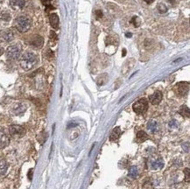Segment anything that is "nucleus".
Returning a JSON list of instances; mask_svg holds the SVG:
<instances>
[{
	"label": "nucleus",
	"instance_id": "1",
	"mask_svg": "<svg viewBox=\"0 0 190 189\" xmlns=\"http://www.w3.org/2000/svg\"><path fill=\"white\" fill-rule=\"evenodd\" d=\"M38 63V58L35 54L32 52H26L20 60V66L21 68L26 70H31Z\"/></svg>",
	"mask_w": 190,
	"mask_h": 189
},
{
	"label": "nucleus",
	"instance_id": "2",
	"mask_svg": "<svg viewBox=\"0 0 190 189\" xmlns=\"http://www.w3.org/2000/svg\"><path fill=\"white\" fill-rule=\"evenodd\" d=\"M14 26L17 30L20 32H27L31 27V19L26 16H19L16 19L14 22Z\"/></svg>",
	"mask_w": 190,
	"mask_h": 189
},
{
	"label": "nucleus",
	"instance_id": "3",
	"mask_svg": "<svg viewBox=\"0 0 190 189\" xmlns=\"http://www.w3.org/2000/svg\"><path fill=\"white\" fill-rule=\"evenodd\" d=\"M134 112L137 114H144L148 110V102L146 98H141L134 103L132 105Z\"/></svg>",
	"mask_w": 190,
	"mask_h": 189
},
{
	"label": "nucleus",
	"instance_id": "4",
	"mask_svg": "<svg viewBox=\"0 0 190 189\" xmlns=\"http://www.w3.org/2000/svg\"><path fill=\"white\" fill-rule=\"evenodd\" d=\"M21 54V48L19 45H12L8 46L6 50V55L11 60H17L19 58Z\"/></svg>",
	"mask_w": 190,
	"mask_h": 189
},
{
	"label": "nucleus",
	"instance_id": "5",
	"mask_svg": "<svg viewBox=\"0 0 190 189\" xmlns=\"http://www.w3.org/2000/svg\"><path fill=\"white\" fill-rule=\"evenodd\" d=\"M189 90V83L188 82H185V81H181L179 82L175 85L174 87V91L176 92L177 94L180 97H184L187 94Z\"/></svg>",
	"mask_w": 190,
	"mask_h": 189
},
{
	"label": "nucleus",
	"instance_id": "6",
	"mask_svg": "<svg viewBox=\"0 0 190 189\" xmlns=\"http://www.w3.org/2000/svg\"><path fill=\"white\" fill-rule=\"evenodd\" d=\"M9 132H10L11 136H12L14 137H21L25 135L26 130L20 125H12L9 128Z\"/></svg>",
	"mask_w": 190,
	"mask_h": 189
},
{
	"label": "nucleus",
	"instance_id": "7",
	"mask_svg": "<svg viewBox=\"0 0 190 189\" xmlns=\"http://www.w3.org/2000/svg\"><path fill=\"white\" fill-rule=\"evenodd\" d=\"M0 39L5 42H11L14 39V34L12 30L6 29L0 32Z\"/></svg>",
	"mask_w": 190,
	"mask_h": 189
},
{
	"label": "nucleus",
	"instance_id": "8",
	"mask_svg": "<svg viewBox=\"0 0 190 189\" xmlns=\"http://www.w3.org/2000/svg\"><path fill=\"white\" fill-rule=\"evenodd\" d=\"M9 137L4 130H0V148H6L9 145Z\"/></svg>",
	"mask_w": 190,
	"mask_h": 189
},
{
	"label": "nucleus",
	"instance_id": "9",
	"mask_svg": "<svg viewBox=\"0 0 190 189\" xmlns=\"http://www.w3.org/2000/svg\"><path fill=\"white\" fill-rule=\"evenodd\" d=\"M162 93L160 91H156L155 93H153L152 96H150L149 99H150V102L153 105H157L159 104L161 100H162Z\"/></svg>",
	"mask_w": 190,
	"mask_h": 189
},
{
	"label": "nucleus",
	"instance_id": "10",
	"mask_svg": "<svg viewBox=\"0 0 190 189\" xmlns=\"http://www.w3.org/2000/svg\"><path fill=\"white\" fill-rule=\"evenodd\" d=\"M44 43V39L41 36H34L33 39L31 40V45L34 47H37V48H40V47L43 46Z\"/></svg>",
	"mask_w": 190,
	"mask_h": 189
},
{
	"label": "nucleus",
	"instance_id": "11",
	"mask_svg": "<svg viewBox=\"0 0 190 189\" xmlns=\"http://www.w3.org/2000/svg\"><path fill=\"white\" fill-rule=\"evenodd\" d=\"M121 134H122V131H121L120 127H116V128H114V129L112 130L111 133L110 140H111V142L117 141V140L119 138V137L121 136Z\"/></svg>",
	"mask_w": 190,
	"mask_h": 189
},
{
	"label": "nucleus",
	"instance_id": "12",
	"mask_svg": "<svg viewBox=\"0 0 190 189\" xmlns=\"http://www.w3.org/2000/svg\"><path fill=\"white\" fill-rule=\"evenodd\" d=\"M10 6L13 9H22L25 6V0H10Z\"/></svg>",
	"mask_w": 190,
	"mask_h": 189
},
{
	"label": "nucleus",
	"instance_id": "13",
	"mask_svg": "<svg viewBox=\"0 0 190 189\" xmlns=\"http://www.w3.org/2000/svg\"><path fill=\"white\" fill-rule=\"evenodd\" d=\"M26 106L25 104H23V103H18V104H16V105L13 107L12 111H13V113H14L15 115H21V114H23V113L26 111Z\"/></svg>",
	"mask_w": 190,
	"mask_h": 189
},
{
	"label": "nucleus",
	"instance_id": "14",
	"mask_svg": "<svg viewBox=\"0 0 190 189\" xmlns=\"http://www.w3.org/2000/svg\"><path fill=\"white\" fill-rule=\"evenodd\" d=\"M147 129H148L151 132H153V133L157 132L158 130H159L158 122H157L156 120H154V119L150 120V121L148 122V123H147Z\"/></svg>",
	"mask_w": 190,
	"mask_h": 189
},
{
	"label": "nucleus",
	"instance_id": "15",
	"mask_svg": "<svg viewBox=\"0 0 190 189\" xmlns=\"http://www.w3.org/2000/svg\"><path fill=\"white\" fill-rule=\"evenodd\" d=\"M49 21H50V25L57 29L58 26H59V17L56 13H52L50 16H49Z\"/></svg>",
	"mask_w": 190,
	"mask_h": 189
},
{
	"label": "nucleus",
	"instance_id": "16",
	"mask_svg": "<svg viewBox=\"0 0 190 189\" xmlns=\"http://www.w3.org/2000/svg\"><path fill=\"white\" fill-rule=\"evenodd\" d=\"M163 166H164V161L162 159H158L151 163V168L153 170L161 169V168H163Z\"/></svg>",
	"mask_w": 190,
	"mask_h": 189
},
{
	"label": "nucleus",
	"instance_id": "17",
	"mask_svg": "<svg viewBox=\"0 0 190 189\" xmlns=\"http://www.w3.org/2000/svg\"><path fill=\"white\" fill-rule=\"evenodd\" d=\"M179 113L183 117H187L188 118L190 117V111H189V108L186 105H182L180 110H179Z\"/></svg>",
	"mask_w": 190,
	"mask_h": 189
},
{
	"label": "nucleus",
	"instance_id": "18",
	"mask_svg": "<svg viewBox=\"0 0 190 189\" xmlns=\"http://www.w3.org/2000/svg\"><path fill=\"white\" fill-rule=\"evenodd\" d=\"M147 139H149V136L145 131L140 130L137 133V140L138 142H144Z\"/></svg>",
	"mask_w": 190,
	"mask_h": 189
},
{
	"label": "nucleus",
	"instance_id": "19",
	"mask_svg": "<svg viewBox=\"0 0 190 189\" xmlns=\"http://www.w3.org/2000/svg\"><path fill=\"white\" fill-rule=\"evenodd\" d=\"M8 169L7 162L5 159H0V175H5Z\"/></svg>",
	"mask_w": 190,
	"mask_h": 189
},
{
	"label": "nucleus",
	"instance_id": "20",
	"mask_svg": "<svg viewBox=\"0 0 190 189\" xmlns=\"http://www.w3.org/2000/svg\"><path fill=\"white\" fill-rule=\"evenodd\" d=\"M138 175V170L137 168V166H131L129 169V176L132 179H136Z\"/></svg>",
	"mask_w": 190,
	"mask_h": 189
},
{
	"label": "nucleus",
	"instance_id": "21",
	"mask_svg": "<svg viewBox=\"0 0 190 189\" xmlns=\"http://www.w3.org/2000/svg\"><path fill=\"white\" fill-rule=\"evenodd\" d=\"M158 11L160 12V13H165L167 12V7L164 5V4H160L158 6Z\"/></svg>",
	"mask_w": 190,
	"mask_h": 189
},
{
	"label": "nucleus",
	"instance_id": "22",
	"mask_svg": "<svg viewBox=\"0 0 190 189\" xmlns=\"http://www.w3.org/2000/svg\"><path fill=\"white\" fill-rule=\"evenodd\" d=\"M1 19H2V20H4V21H10V19H11V15H10L8 12H3V13L1 14Z\"/></svg>",
	"mask_w": 190,
	"mask_h": 189
},
{
	"label": "nucleus",
	"instance_id": "23",
	"mask_svg": "<svg viewBox=\"0 0 190 189\" xmlns=\"http://www.w3.org/2000/svg\"><path fill=\"white\" fill-rule=\"evenodd\" d=\"M178 126H179V123L176 120L173 119L172 121H170V123H169V127L170 128H177Z\"/></svg>",
	"mask_w": 190,
	"mask_h": 189
},
{
	"label": "nucleus",
	"instance_id": "24",
	"mask_svg": "<svg viewBox=\"0 0 190 189\" xmlns=\"http://www.w3.org/2000/svg\"><path fill=\"white\" fill-rule=\"evenodd\" d=\"M49 38H50V39L53 40V41H56V40H57V35H56V33H55L54 31H51V32H50Z\"/></svg>",
	"mask_w": 190,
	"mask_h": 189
},
{
	"label": "nucleus",
	"instance_id": "25",
	"mask_svg": "<svg viewBox=\"0 0 190 189\" xmlns=\"http://www.w3.org/2000/svg\"><path fill=\"white\" fill-rule=\"evenodd\" d=\"M41 2H42V4L45 6H46V7H49L51 5H50V3H51V0H41ZM51 7V6H50Z\"/></svg>",
	"mask_w": 190,
	"mask_h": 189
},
{
	"label": "nucleus",
	"instance_id": "26",
	"mask_svg": "<svg viewBox=\"0 0 190 189\" xmlns=\"http://www.w3.org/2000/svg\"><path fill=\"white\" fill-rule=\"evenodd\" d=\"M96 16H97V19H102V17H103V12H102V11H97L96 12Z\"/></svg>",
	"mask_w": 190,
	"mask_h": 189
},
{
	"label": "nucleus",
	"instance_id": "27",
	"mask_svg": "<svg viewBox=\"0 0 190 189\" xmlns=\"http://www.w3.org/2000/svg\"><path fill=\"white\" fill-rule=\"evenodd\" d=\"M137 19H138V18L135 16V17H133V18H132V19H131V23H132V24H133V25H134L136 27H137V26H139V25L137 23Z\"/></svg>",
	"mask_w": 190,
	"mask_h": 189
},
{
	"label": "nucleus",
	"instance_id": "28",
	"mask_svg": "<svg viewBox=\"0 0 190 189\" xmlns=\"http://www.w3.org/2000/svg\"><path fill=\"white\" fill-rule=\"evenodd\" d=\"M185 178L187 179V181H189V169L188 168L185 170Z\"/></svg>",
	"mask_w": 190,
	"mask_h": 189
},
{
	"label": "nucleus",
	"instance_id": "29",
	"mask_svg": "<svg viewBox=\"0 0 190 189\" xmlns=\"http://www.w3.org/2000/svg\"><path fill=\"white\" fill-rule=\"evenodd\" d=\"M182 147H183V150L185 151V152H188V151H189V143H187V146H186V144H183V146H182Z\"/></svg>",
	"mask_w": 190,
	"mask_h": 189
},
{
	"label": "nucleus",
	"instance_id": "30",
	"mask_svg": "<svg viewBox=\"0 0 190 189\" xmlns=\"http://www.w3.org/2000/svg\"><path fill=\"white\" fill-rule=\"evenodd\" d=\"M28 178H29L30 180L32 179V170H30V171H29V172H28Z\"/></svg>",
	"mask_w": 190,
	"mask_h": 189
},
{
	"label": "nucleus",
	"instance_id": "31",
	"mask_svg": "<svg viewBox=\"0 0 190 189\" xmlns=\"http://www.w3.org/2000/svg\"><path fill=\"white\" fill-rule=\"evenodd\" d=\"M153 1H154V0H145V2L147 3V4H152Z\"/></svg>",
	"mask_w": 190,
	"mask_h": 189
},
{
	"label": "nucleus",
	"instance_id": "32",
	"mask_svg": "<svg viewBox=\"0 0 190 189\" xmlns=\"http://www.w3.org/2000/svg\"><path fill=\"white\" fill-rule=\"evenodd\" d=\"M125 36H126L127 38H131V37L132 36V34H131V32H127V33L125 34Z\"/></svg>",
	"mask_w": 190,
	"mask_h": 189
},
{
	"label": "nucleus",
	"instance_id": "33",
	"mask_svg": "<svg viewBox=\"0 0 190 189\" xmlns=\"http://www.w3.org/2000/svg\"><path fill=\"white\" fill-rule=\"evenodd\" d=\"M122 54H122L123 56H125V54H126V50H125L124 48L123 49V52H122Z\"/></svg>",
	"mask_w": 190,
	"mask_h": 189
},
{
	"label": "nucleus",
	"instance_id": "34",
	"mask_svg": "<svg viewBox=\"0 0 190 189\" xmlns=\"http://www.w3.org/2000/svg\"><path fill=\"white\" fill-rule=\"evenodd\" d=\"M3 53H4V50H3V48H2V47H0V55H1Z\"/></svg>",
	"mask_w": 190,
	"mask_h": 189
}]
</instances>
